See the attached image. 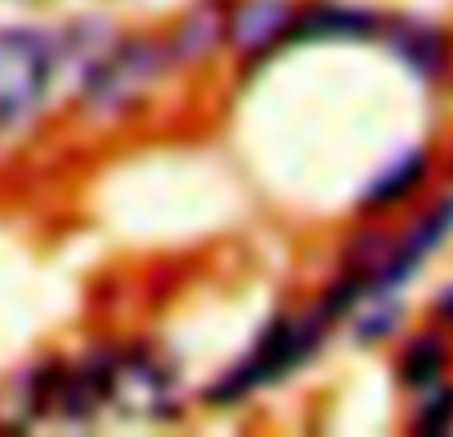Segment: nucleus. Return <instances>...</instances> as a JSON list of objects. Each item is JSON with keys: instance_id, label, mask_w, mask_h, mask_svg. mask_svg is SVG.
<instances>
[{"instance_id": "nucleus-1", "label": "nucleus", "mask_w": 453, "mask_h": 437, "mask_svg": "<svg viewBox=\"0 0 453 437\" xmlns=\"http://www.w3.org/2000/svg\"><path fill=\"white\" fill-rule=\"evenodd\" d=\"M48 76V52L36 36H0V124L24 119Z\"/></svg>"}, {"instance_id": "nucleus-3", "label": "nucleus", "mask_w": 453, "mask_h": 437, "mask_svg": "<svg viewBox=\"0 0 453 437\" xmlns=\"http://www.w3.org/2000/svg\"><path fill=\"white\" fill-rule=\"evenodd\" d=\"M282 16L287 12H282L274 0H255L250 8H242L239 20H234V40H239V48L266 44V40L282 28Z\"/></svg>"}, {"instance_id": "nucleus-2", "label": "nucleus", "mask_w": 453, "mask_h": 437, "mask_svg": "<svg viewBox=\"0 0 453 437\" xmlns=\"http://www.w3.org/2000/svg\"><path fill=\"white\" fill-rule=\"evenodd\" d=\"M151 72H156L151 48H127V52H119L116 60L92 80L88 100L100 104V108H127V104L148 88Z\"/></svg>"}]
</instances>
